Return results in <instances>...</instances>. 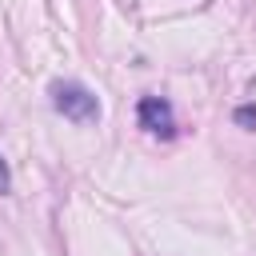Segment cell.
Instances as JSON below:
<instances>
[{
	"label": "cell",
	"mask_w": 256,
	"mask_h": 256,
	"mask_svg": "<svg viewBox=\"0 0 256 256\" xmlns=\"http://www.w3.org/2000/svg\"><path fill=\"white\" fill-rule=\"evenodd\" d=\"M52 104H56L60 116H68V120H76V124H92V120H100V100H96L84 84H76V80L52 84Z\"/></svg>",
	"instance_id": "obj_1"
},
{
	"label": "cell",
	"mask_w": 256,
	"mask_h": 256,
	"mask_svg": "<svg viewBox=\"0 0 256 256\" xmlns=\"http://www.w3.org/2000/svg\"><path fill=\"white\" fill-rule=\"evenodd\" d=\"M136 116H140V128L144 132H152V136H176V116H172V104L168 100H160V96H144L140 100V108H136Z\"/></svg>",
	"instance_id": "obj_2"
},
{
	"label": "cell",
	"mask_w": 256,
	"mask_h": 256,
	"mask_svg": "<svg viewBox=\"0 0 256 256\" xmlns=\"http://www.w3.org/2000/svg\"><path fill=\"white\" fill-rule=\"evenodd\" d=\"M236 124L240 128H256V104H240L236 108Z\"/></svg>",
	"instance_id": "obj_3"
},
{
	"label": "cell",
	"mask_w": 256,
	"mask_h": 256,
	"mask_svg": "<svg viewBox=\"0 0 256 256\" xmlns=\"http://www.w3.org/2000/svg\"><path fill=\"white\" fill-rule=\"evenodd\" d=\"M0 192H12V172L4 164V156H0Z\"/></svg>",
	"instance_id": "obj_4"
}]
</instances>
